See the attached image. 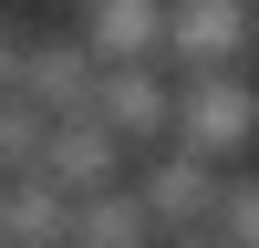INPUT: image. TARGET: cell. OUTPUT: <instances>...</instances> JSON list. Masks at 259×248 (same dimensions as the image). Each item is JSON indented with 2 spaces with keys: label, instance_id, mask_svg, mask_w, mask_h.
Returning a JSON list of instances; mask_svg holds the SVG:
<instances>
[{
  "label": "cell",
  "instance_id": "6da1fadb",
  "mask_svg": "<svg viewBox=\"0 0 259 248\" xmlns=\"http://www.w3.org/2000/svg\"><path fill=\"white\" fill-rule=\"evenodd\" d=\"M166 145H187V155H207V165H239L259 145L249 73H177V135H166Z\"/></svg>",
  "mask_w": 259,
  "mask_h": 248
},
{
  "label": "cell",
  "instance_id": "7a4b0ae2",
  "mask_svg": "<svg viewBox=\"0 0 259 248\" xmlns=\"http://www.w3.org/2000/svg\"><path fill=\"white\" fill-rule=\"evenodd\" d=\"M259 52V0H166V73H239Z\"/></svg>",
  "mask_w": 259,
  "mask_h": 248
},
{
  "label": "cell",
  "instance_id": "3957f363",
  "mask_svg": "<svg viewBox=\"0 0 259 248\" xmlns=\"http://www.w3.org/2000/svg\"><path fill=\"white\" fill-rule=\"evenodd\" d=\"M218 186H228V165L187 155V145H156V155H135V197H145V217H156V238H177V227H207V217H218Z\"/></svg>",
  "mask_w": 259,
  "mask_h": 248
},
{
  "label": "cell",
  "instance_id": "277c9868",
  "mask_svg": "<svg viewBox=\"0 0 259 248\" xmlns=\"http://www.w3.org/2000/svg\"><path fill=\"white\" fill-rule=\"evenodd\" d=\"M94 114L114 124L135 155H156V145L177 135V73H166V62H114V73L94 83Z\"/></svg>",
  "mask_w": 259,
  "mask_h": 248
},
{
  "label": "cell",
  "instance_id": "5b68a950",
  "mask_svg": "<svg viewBox=\"0 0 259 248\" xmlns=\"http://www.w3.org/2000/svg\"><path fill=\"white\" fill-rule=\"evenodd\" d=\"M31 176H52L62 197H94V186H124V176H135V145H124L104 114H73V124L41 135V165H31Z\"/></svg>",
  "mask_w": 259,
  "mask_h": 248
},
{
  "label": "cell",
  "instance_id": "8992f818",
  "mask_svg": "<svg viewBox=\"0 0 259 248\" xmlns=\"http://www.w3.org/2000/svg\"><path fill=\"white\" fill-rule=\"evenodd\" d=\"M94 83H104V62L83 52V31H52V41L21 52V83H11V93L31 103L41 124H73V114H94Z\"/></svg>",
  "mask_w": 259,
  "mask_h": 248
},
{
  "label": "cell",
  "instance_id": "52a82bcc",
  "mask_svg": "<svg viewBox=\"0 0 259 248\" xmlns=\"http://www.w3.org/2000/svg\"><path fill=\"white\" fill-rule=\"evenodd\" d=\"M83 52L114 73V62H166V0H83Z\"/></svg>",
  "mask_w": 259,
  "mask_h": 248
},
{
  "label": "cell",
  "instance_id": "ba28073f",
  "mask_svg": "<svg viewBox=\"0 0 259 248\" xmlns=\"http://www.w3.org/2000/svg\"><path fill=\"white\" fill-rule=\"evenodd\" d=\"M0 248H73V197L52 176H11L0 186Z\"/></svg>",
  "mask_w": 259,
  "mask_h": 248
},
{
  "label": "cell",
  "instance_id": "9c48e42d",
  "mask_svg": "<svg viewBox=\"0 0 259 248\" xmlns=\"http://www.w3.org/2000/svg\"><path fill=\"white\" fill-rule=\"evenodd\" d=\"M73 248H156V217H145L135 176H124V186H94V197H73Z\"/></svg>",
  "mask_w": 259,
  "mask_h": 248
},
{
  "label": "cell",
  "instance_id": "30bf717a",
  "mask_svg": "<svg viewBox=\"0 0 259 248\" xmlns=\"http://www.w3.org/2000/svg\"><path fill=\"white\" fill-rule=\"evenodd\" d=\"M41 135H52V124H41V114H31L21 93H0V186L41 165Z\"/></svg>",
  "mask_w": 259,
  "mask_h": 248
},
{
  "label": "cell",
  "instance_id": "8fae6325",
  "mask_svg": "<svg viewBox=\"0 0 259 248\" xmlns=\"http://www.w3.org/2000/svg\"><path fill=\"white\" fill-rule=\"evenodd\" d=\"M207 227H218V248H259V176H228Z\"/></svg>",
  "mask_w": 259,
  "mask_h": 248
},
{
  "label": "cell",
  "instance_id": "7c38bea8",
  "mask_svg": "<svg viewBox=\"0 0 259 248\" xmlns=\"http://www.w3.org/2000/svg\"><path fill=\"white\" fill-rule=\"evenodd\" d=\"M21 52H31V41H21L11 21H0V93H11V83H21Z\"/></svg>",
  "mask_w": 259,
  "mask_h": 248
}]
</instances>
